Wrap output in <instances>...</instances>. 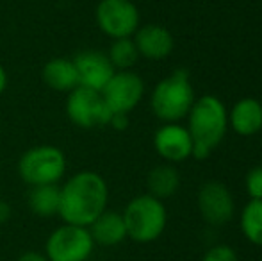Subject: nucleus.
I'll list each match as a JSON object with an SVG mask.
<instances>
[{
    "mask_svg": "<svg viewBox=\"0 0 262 261\" xmlns=\"http://www.w3.org/2000/svg\"><path fill=\"white\" fill-rule=\"evenodd\" d=\"M109 188L105 179L93 170L73 174L61 186L59 213L64 224L90 227L107 209Z\"/></svg>",
    "mask_w": 262,
    "mask_h": 261,
    "instance_id": "f257e3e1",
    "label": "nucleus"
},
{
    "mask_svg": "<svg viewBox=\"0 0 262 261\" xmlns=\"http://www.w3.org/2000/svg\"><path fill=\"white\" fill-rule=\"evenodd\" d=\"M193 104L194 90L186 70H175L169 77L157 83L150 98L154 115L166 124H177L187 116Z\"/></svg>",
    "mask_w": 262,
    "mask_h": 261,
    "instance_id": "f03ea898",
    "label": "nucleus"
},
{
    "mask_svg": "<svg viewBox=\"0 0 262 261\" xmlns=\"http://www.w3.org/2000/svg\"><path fill=\"white\" fill-rule=\"evenodd\" d=\"M228 115L223 102L214 95H204L191 106L187 113V131L194 145L212 152L227 134Z\"/></svg>",
    "mask_w": 262,
    "mask_h": 261,
    "instance_id": "7ed1b4c3",
    "label": "nucleus"
},
{
    "mask_svg": "<svg viewBox=\"0 0 262 261\" xmlns=\"http://www.w3.org/2000/svg\"><path fill=\"white\" fill-rule=\"evenodd\" d=\"M121 216L127 227V236L138 244H150L157 240L168 220L164 204L150 193L132 198Z\"/></svg>",
    "mask_w": 262,
    "mask_h": 261,
    "instance_id": "20e7f679",
    "label": "nucleus"
},
{
    "mask_svg": "<svg viewBox=\"0 0 262 261\" xmlns=\"http://www.w3.org/2000/svg\"><path fill=\"white\" fill-rule=\"evenodd\" d=\"M66 156L55 145H36L18 159L20 179L29 186L59 185L66 174Z\"/></svg>",
    "mask_w": 262,
    "mask_h": 261,
    "instance_id": "39448f33",
    "label": "nucleus"
},
{
    "mask_svg": "<svg viewBox=\"0 0 262 261\" xmlns=\"http://www.w3.org/2000/svg\"><path fill=\"white\" fill-rule=\"evenodd\" d=\"M93 249L95 242L88 227L62 224L47 238L45 256L49 261H88Z\"/></svg>",
    "mask_w": 262,
    "mask_h": 261,
    "instance_id": "423d86ee",
    "label": "nucleus"
},
{
    "mask_svg": "<svg viewBox=\"0 0 262 261\" xmlns=\"http://www.w3.org/2000/svg\"><path fill=\"white\" fill-rule=\"evenodd\" d=\"M66 116L70 122L82 129L109 126L113 111L109 109L100 91L77 86L66 98Z\"/></svg>",
    "mask_w": 262,
    "mask_h": 261,
    "instance_id": "0eeeda50",
    "label": "nucleus"
},
{
    "mask_svg": "<svg viewBox=\"0 0 262 261\" xmlns=\"http://www.w3.org/2000/svg\"><path fill=\"white\" fill-rule=\"evenodd\" d=\"M95 20L109 38H132L139 29V11L132 0H100L95 9Z\"/></svg>",
    "mask_w": 262,
    "mask_h": 261,
    "instance_id": "6e6552de",
    "label": "nucleus"
},
{
    "mask_svg": "<svg viewBox=\"0 0 262 261\" xmlns=\"http://www.w3.org/2000/svg\"><path fill=\"white\" fill-rule=\"evenodd\" d=\"M113 113H130L145 95V83L130 70H118L100 91Z\"/></svg>",
    "mask_w": 262,
    "mask_h": 261,
    "instance_id": "1a4fd4ad",
    "label": "nucleus"
},
{
    "mask_svg": "<svg viewBox=\"0 0 262 261\" xmlns=\"http://www.w3.org/2000/svg\"><path fill=\"white\" fill-rule=\"evenodd\" d=\"M198 209L210 226H223L234 216V198L223 183L207 181L198 192Z\"/></svg>",
    "mask_w": 262,
    "mask_h": 261,
    "instance_id": "9d476101",
    "label": "nucleus"
},
{
    "mask_svg": "<svg viewBox=\"0 0 262 261\" xmlns=\"http://www.w3.org/2000/svg\"><path fill=\"white\" fill-rule=\"evenodd\" d=\"M73 65L77 70V77H79V86L90 88L95 91H102L109 79L114 75V66L111 65L107 54L100 50H80L73 57Z\"/></svg>",
    "mask_w": 262,
    "mask_h": 261,
    "instance_id": "9b49d317",
    "label": "nucleus"
},
{
    "mask_svg": "<svg viewBox=\"0 0 262 261\" xmlns=\"http://www.w3.org/2000/svg\"><path fill=\"white\" fill-rule=\"evenodd\" d=\"M157 154L169 163H182L193 152V138L187 127L179 124H166L154 136Z\"/></svg>",
    "mask_w": 262,
    "mask_h": 261,
    "instance_id": "f8f14e48",
    "label": "nucleus"
},
{
    "mask_svg": "<svg viewBox=\"0 0 262 261\" xmlns=\"http://www.w3.org/2000/svg\"><path fill=\"white\" fill-rule=\"evenodd\" d=\"M136 49L139 52V57H145L150 61H161L171 54L175 42H173L171 32L166 27L157 24L143 25L134 34Z\"/></svg>",
    "mask_w": 262,
    "mask_h": 261,
    "instance_id": "ddd939ff",
    "label": "nucleus"
},
{
    "mask_svg": "<svg viewBox=\"0 0 262 261\" xmlns=\"http://www.w3.org/2000/svg\"><path fill=\"white\" fill-rule=\"evenodd\" d=\"M228 124L239 136H253L262 131V104L252 97L235 102L228 115Z\"/></svg>",
    "mask_w": 262,
    "mask_h": 261,
    "instance_id": "4468645a",
    "label": "nucleus"
},
{
    "mask_svg": "<svg viewBox=\"0 0 262 261\" xmlns=\"http://www.w3.org/2000/svg\"><path fill=\"white\" fill-rule=\"evenodd\" d=\"M88 229H90L95 245H102V247L120 245L127 238V227H125L121 213L107 211V209Z\"/></svg>",
    "mask_w": 262,
    "mask_h": 261,
    "instance_id": "2eb2a0df",
    "label": "nucleus"
},
{
    "mask_svg": "<svg viewBox=\"0 0 262 261\" xmlns=\"http://www.w3.org/2000/svg\"><path fill=\"white\" fill-rule=\"evenodd\" d=\"M41 77L50 90L59 93H70L79 86L75 65L68 57H52L47 61L41 70Z\"/></svg>",
    "mask_w": 262,
    "mask_h": 261,
    "instance_id": "dca6fc26",
    "label": "nucleus"
},
{
    "mask_svg": "<svg viewBox=\"0 0 262 261\" xmlns=\"http://www.w3.org/2000/svg\"><path fill=\"white\" fill-rule=\"evenodd\" d=\"M59 198H61V186L59 185L31 186L27 193V204L34 215L50 218L59 213Z\"/></svg>",
    "mask_w": 262,
    "mask_h": 261,
    "instance_id": "f3484780",
    "label": "nucleus"
},
{
    "mask_svg": "<svg viewBox=\"0 0 262 261\" xmlns=\"http://www.w3.org/2000/svg\"><path fill=\"white\" fill-rule=\"evenodd\" d=\"M146 186L148 193L156 198H168L179 190L180 186V175L175 167L171 165H159L152 168L146 177Z\"/></svg>",
    "mask_w": 262,
    "mask_h": 261,
    "instance_id": "a211bd4d",
    "label": "nucleus"
},
{
    "mask_svg": "<svg viewBox=\"0 0 262 261\" xmlns=\"http://www.w3.org/2000/svg\"><path fill=\"white\" fill-rule=\"evenodd\" d=\"M241 231L246 240L262 247V200H250L241 213Z\"/></svg>",
    "mask_w": 262,
    "mask_h": 261,
    "instance_id": "6ab92c4d",
    "label": "nucleus"
},
{
    "mask_svg": "<svg viewBox=\"0 0 262 261\" xmlns=\"http://www.w3.org/2000/svg\"><path fill=\"white\" fill-rule=\"evenodd\" d=\"M111 65L114 66V70H130L132 66L138 63L139 52L136 49V43L132 38H120L113 39L109 52H107Z\"/></svg>",
    "mask_w": 262,
    "mask_h": 261,
    "instance_id": "aec40b11",
    "label": "nucleus"
},
{
    "mask_svg": "<svg viewBox=\"0 0 262 261\" xmlns=\"http://www.w3.org/2000/svg\"><path fill=\"white\" fill-rule=\"evenodd\" d=\"M245 186L252 200H262V165L248 172Z\"/></svg>",
    "mask_w": 262,
    "mask_h": 261,
    "instance_id": "412c9836",
    "label": "nucleus"
},
{
    "mask_svg": "<svg viewBox=\"0 0 262 261\" xmlns=\"http://www.w3.org/2000/svg\"><path fill=\"white\" fill-rule=\"evenodd\" d=\"M202 261H237V254L228 245H214L205 252Z\"/></svg>",
    "mask_w": 262,
    "mask_h": 261,
    "instance_id": "4be33fe9",
    "label": "nucleus"
},
{
    "mask_svg": "<svg viewBox=\"0 0 262 261\" xmlns=\"http://www.w3.org/2000/svg\"><path fill=\"white\" fill-rule=\"evenodd\" d=\"M128 124L130 122H128L127 113H113V116L109 120V126L116 131H125L128 127Z\"/></svg>",
    "mask_w": 262,
    "mask_h": 261,
    "instance_id": "5701e85b",
    "label": "nucleus"
},
{
    "mask_svg": "<svg viewBox=\"0 0 262 261\" xmlns=\"http://www.w3.org/2000/svg\"><path fill=\"white\" fill-rule=\"evenodd\" d=\"M16 261H49V258H47V256L43 254V252L27 251V252H24V254H21Z\"/></svg>",
    "mask_w": 262,
    "mask_h": 261,
    "instance_id": "b1692460",
    "label": "nucleus"
},
{
    "mask_svg": "<svg viewBox=\"0 0 262 261\" xmlns=\"http://www.w3.org/2000/svg\"><path fill=\"white\" fill-rule=\"evenodd\" d=\"M11 218V206L7 200L0 198V224H6Z\"/></svg>",
    "mask_w": 262,
    "mask_h": 261,
    "instance_id": "393cba45",
    "label": "nucleus"
},
{
    "mask_svg": "<svg viewBox=\"0 0 262 261\" xmlns=\"http://www.w3.org/2000/svg\"><path fill=\"white\" fill-rule=\"evenodd\" d=\"M6 88H7V72H6V68L0 65V95L6 91Z\"/></svg>",
    "mask_w": 262,
    "mask_h": 261,
    "instance_id": "a878e982",
    "label": "nucleus"
},
{
    "mask_svg": "<svg viewBox=\"0 0 262 261\" xmlns=\"http://www.w3.org/2000/svg\"><path fill=\"white\" fill-rule=\"evenodd\" d=\"M260 104H262V101H260Z\"/></svg>",
    "mask_w": 262,
    "mask_h": 261,
    "instance_id": "bb28decb",
    "label": "nucleus"
}]
</instances>
